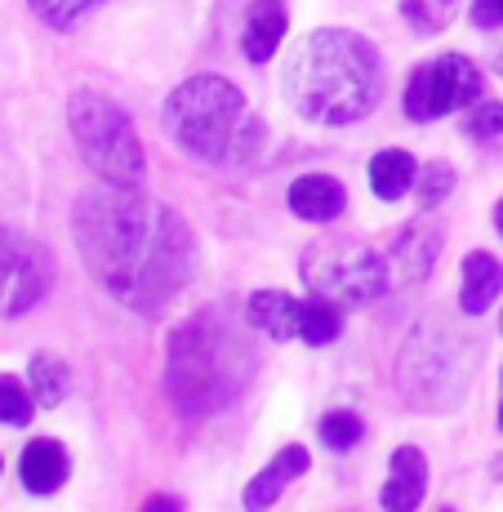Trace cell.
I'll return each mask as SVG.
<instances>
[{"instance_id":"2","label":"cell","mask_w":503,"mask_h":512,"mask_svg":"<svg viewBox=\"0 0 503 512\" xmlns=\"http://www.w3.org/2000/svg\"><path fill=\"white\" fill-rule=\"evenodd\" d=\"M285 103L317 125L366 121L383 94V63L374 45L348 27L308 32L285 58Z\"/></svg>"},{"instance_id":"4","label":"cell","mask_w":503,"mask_h":512,"mask_svg":"<svg viewBox=\"0 0 503 512\" xmlns=\"http://www.w3.org/2000/svg\"><path fill=\"white\" fill-rule=\"evenodd\" d=\"M254 370V352L223 312H196L187 326L170 339V366L165 388L187 419H201L210 410L228 406L241 383Z\"/></svg>"},{"instance_id":"20","label":"cell","mask_w":503,"mask_h":512,"mask_svg":"<svg viewBox=\"0 0 503 512\" xmlns=\"http://www.w3.org/2000/svg\"><path fill=\"white\" fill-rule=\"evenodd\" d=\"M401 14L419 36H437L455 23L459 0H401Z\"/></svg>"},{"instance_id":"12","label":"cell","mask_w":503,"mask_h":512,"mask_svg":"<svg viewBox=\"0 0 503 512\" xmlns=\"http://www.w3.org/2000/svg\"><path fill=\"white\" fill-rule=\"evenodd\" d=\"M348 205V192L334 174H303V179L290 183V210L308 223H330L343 214Z\"/></svg>"},{"instance_id":"15","label":"cell","mask_w":503,"mask_h":512,"mask_svg":"<svg viewBox=\"0 0 503 512\" xmlns=\"http://www.w3.org/2000/svg\"><path fill=\"white\" fill-rule=\"evenodd\" d=\"M254 330H263L268 339H299V326H303V303L294 294H281V290H259L250 294V308H245Z\"/></svg>"},{"instance_id":"29","label":"cell","mask_w":503,"mask_h":512,"mask_svg":"<svg viewBox=\"0 0 503 512\" xmlns=\"http://www.w3.org/2000/svg\"><path fill=\"white\" fill-rule=\"evenodd\" d=\"M499 432H503V401H499Z\"/></svg>"},{"instance_id":"17","label":"cell","mask_w":503,"mask_h":512,"mask_svg":"<svg viewBox=\"0 0 503 512\" xmlns=\"http://www.w3.org/2000/svg\"><path fill=\"white\" fill-rule=\"evenodd\" d=\"M414 156L401 152V147H388V152H379L370 161V187L379 201H401V196L414 187Z\"/></svg>"},{"instance_id":"19","label":"cell","mask_w":503,"mask_h":512,"mask_svg":"<svg viewBox=\"0 0 503 512\" xmlns=\"http://www.w3.org/2000/svg\"><path fill=\"white\" fill-rule=\"evenodd\" d=\"M343 334V303L325 299V294H312L303 299V326H299V339L312 343V348H325Z\"/></svg>"},{"instance_id":"3","label":"cell","mask_w":503,"mask_h":512,"mask_svg":"<svg viewBox=\"0 0 503 512\" xmlns=\"http://www.w3.org/2000/svg\"><path fill=\"white\" fill-rule=\"evenodd\" d=\"M161 125L192 161L245 165L263 152L268 130L245 94L223 76H192L165 98Z\"/></svg>"},{"instance_id":"24","label":"cell","mask_w":503,"mask_h":512,"mask_svg":"<svg viewBox=\"0 0 503 512\" xmlns=\"http://www.w3.org/2000/svg\"><path fill=\"white\" fill-rule=\"evenodd\" d=\"M27 5H32L49 27H58V32H63V27H72L81 14H90L98 0H27Z\"/></svg>"},{"instance_id":"13","label":"cell","mask_w":503,"mask_h":512,"mask_svg":"<svg viewBox=\"0 0 503 512\" xmlns=\"http://www.w3.org/2000/svg\"><path fill=\"white\" fill-rule=\"evenodd\" d=\"M285 0H254L250 14H245V36H241V49L250 63H268V58L281 49L285 41Z\"/></svg>"},{"instance_id":"1","label":"cell","mask_w":503,"mask_h":512,"mask_svg":"<svg viewBox=\"0 0 503 512\" xmlns=\"http://www.w3.org/2000/svg\"><path fill=\"white\" fill-rule=\"evenodd\" d=\"M72 236L90 277L143 317L170 308L196 272L192 228L125 183L90 187L72 210Z\"/></svg>"},{"instance_id":"5","label":"cell","mask_w":503,"mask_h":512,"mask_svg":"<svg viewBox=\"0 0 503 512\" xmlns=\"http://www.w3.org/2000/svg\"><path fill=\"white\" fill-rule=\"evenodd\" d=\"M67 121H72V139L81 147L85 165L98 179L143 187V174H147L143 143H138L134 121L125 116L121 103H112L107 94L81 90L72 98V107H67Z\"/></svg>"},{"instance_id":"25","label":"cell","mask_w":503,"mask_h":512,"mask_svg":"<svg viewBox=\"0 0 503 512\" xmlns=\"http://www.w3.org/2000/svg\"><path fill=\"white\" fill-rule=\"evenodd\" d=\"M468 134L472 139H495V134H503V103H481L468 116Z\"/></svg>"},{"instance_id":"26","label":"cell","mask_w":503,"mask_h":512,"mask_svg":"<svg viewBox=\"0 0 503 512\" xmlns=\"http://www.w3.org/2000/svg\"><path fill=\"white\" fill-rule=\"evenodd\" d=\"M472 23L477 27H503V0H472Z\"/></svg>"},{"instance_id":"23","label":"cell","mask_w":503,"mask_h":512,"mask_svg":"<svg viewBox=\"0 0 503 512\" xmlns=\"http://www.w3.org/2000/svg\"><path fill=\"white\" fill-rule=\"evenodd\" d=\"M321 441L330 450H352L361 441V419L352 410H334V415L321 419Z\"/></svg>"},{"instance_id":"8","label":"cell","mask_w":503,"mask_h":512,"mask_svg":"<svg viewBox=\"0 0 503 512\" xmlns=\"http://www.w3.org/2000/svg\"><path fill=\"white\" fill-rule=\"evenodd\" d=\"M54 281V259L32 236L0 228V317H23L45 299Z\"/></svg>"},{"instance_id":"28","label":"cell","mask_w":503,"mask_h":512,"mask_svg":"<svg viewBox=\"0 0 503 512\" xmlns=\"http://www.w3.org/2000/svg\"><path fill=\"white\" fill-rule=\"evenodd\" d=\"M495 228H499V236H503V201L495 205Z\"/></svg>"},{"instance_id":"9","label":"cell","mask_w":503,"mask_h":512,"mask_svg":"<svg viewBox=\"0 0 503 512\" xmlns=\"http://www.w3.org/2000/svg\"><path fill=\"white\" fill-rule=\"evenodd\" d=\"M423 495H428V459H423V450H414V446L392 450L379 504L397 508V512H414L423 504Z\"/></svg>"},{"instance_id":"14","label":"cell","mask_w":503,"mask_h":512,"mask_svg":"<svg viewBox=\"0 0 503 512\" xmlns=\"http://www.w3.org/2000/svg\"><path fill=\"white\" fill-rule=\"evenodd\" d=\"M18 472H23V486L32 490V495H54V490L67 481V472H72L63 441H54V437H36V441H27Z\"/></svg>"},{"instance_id":"21","label":"cell","mask_w":503,"mask_h":512,"mask_svg":"<svg viewBox=\"0 0 503 512\" xmlns=\"http://www.w3.org/2000/svg\"><path fill=\"white\" fill-rule=\"evenodd\" d=\"M32 410H36V397L14 379V374H0V423H32Z\"/></svg>"},{"instance_id":"11","label":"cell","mask_w":503,"mask_h":512,"mask_svg":"<svg viewBox=\"0 0 503 512\" xmlns=\"http://www.w3.org/2000/svg\"><path fill=\"white\" fill-rule=\"evenodd\" d=\"M437 250H441V232L428 228V223H414V228H406L397 236V245H392L388 277L401 281V285L423 281L432 272V263H437Z\"/></svg>"},{"instance_id":"7","label":"cell","mask_w":503,"mask_h":512,"mask_svg":"<svg viewBox=\"0 0 503 512\" xmlns=\"http://www.w3.org/2000/svg\"><path fill=\"white\" fill-rule=\"evenodd\" d=\"M481 98V72L472 58L446 54L437 63L419 67L406 85V116L410 121H441V116L472 107Z\"/></svg>"},{"instance_id":"27","label":"cell","mask_w":503,"mask_h":512,"mask_svg":"<svg viewBox=\"0 0 503 512\" xmlns=\"http://www.w3.org/2000/svg\"><path fill=\"white\" fill-rule=\"evenodd\" d=\"M147 508H152V512H170V508H183V504H174V499H152Z\"/></svg>"},{"instance_id":"22","label":"cell","mask_w":503,"mask_h":512,"mask_svg":"<svg viewBox=\"0 0 503 512\" xmlns=\"http://www.w3.org/2000/svg\"><path fill=\"white\" fill-rule=\"evenodd\" d=\"M414 183H419V205L432 210V205H441L450 192H455V170L432 161V165H423V174H414Z\"/></svg>"},{"instance_id":"18","label":"cell","mask_w":503,"mask_h":512,"mask_svg":"<svg viewBox=\"0 0 503 512\" xmlns=\"http://www.w3.org/2000/svg\"><path fill=\"white\" fill-rule=\"evenodd\" d=\"M27 379H32L36 406H45V410L63 406L67 392H72V370H67L63 361L54 357V352H36L32 366H27Z\"/></svg>"},{"instance_id":"30","label":"cell","mask_w":503,"mask_h":512,"mask_svg":"<svg viewBox=\"0 0 503 512\" xmlns=\"http://www.w3.org/2000/svg\"><path fill=\"white\" fill-rule=\"evenodd\" d=\"M499 330H503V321H499Z\"/></svg>"},{"instance_id":"16","label":"cell","mask_w":503,"mask_h":512,"mask_svg":"<svg viewBox=\"0 0 503 512\" xmlns=\"http://www.w3.org/2000/svg\"><path fill=\"white\" fill-rule=\"evenodd\" d=\"M308 464H312V459H308V450H303V446H285L281 455H276L272 464L263 468L250 486H245V495H241L245 508H272L276 499H281V490L290 486L294 477H303V472H308Z\"/></svg>"},{"instance_id":"6","label":"cell","mask_w":503,"mask_h":512,"mask_svg":"<svg viewBox=\"0 0 503 512\" xmlns=\"http://www.w3.org/2000/svg\"><path fill=\"white\" fill-rule=\"evenodd\" d=\"M303 281H308L312 294H325L343 308H366L388 290L392 277L383 254H374L361 241L334 236V241H321L303 254Z\"/></svg>"},{"instance_id":"10","label":"cell","mask_w":503,"mask_h":512,"mask_svg":"<svg viewBox=\"0 0 503 512\" xmlns=\"http://www.w3.org/2000/svg\"><path fill=\"white\" fill-rule=\"evenodd\" d=\"M499 294H503V263L486 250H472L459 268V308L468 317H481V312H490L499 303Z\"/></svg>"}]
</instances>
